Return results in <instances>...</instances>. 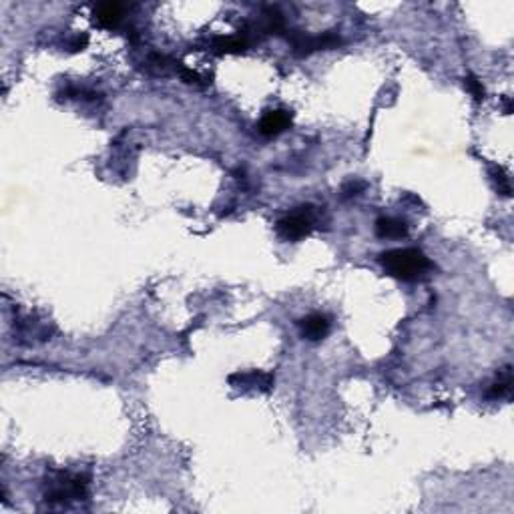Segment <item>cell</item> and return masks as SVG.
I'll return each instance as SVG.
<instances>
[{
    "label": "cell",
    "mask_w": 514,
    "mask_h": 514,
    "mask_svg": "<svg viewBox=\"0 0 514 514\" xmlns=\"http://www.w3.org/2000/svg\"><path fill=\"white\" fill-rule=\"evenodd\" d=\"M380 264L386 269V274L402 281H414L430 269V259L414 248L384 251L380 253Z\"/></svg>",
    "instance_id": "1"
},
{
    "label": "cell",
    "mask_w": 514,
    "mask_h": 514,
    "mask_svg": "<svg viewBox=\"0 0 514 514\" xmlns=\"http://www.w3.org/2000/svg\"><path fill=\"white\" fill-rule=\"evenodd\" d=\"M288 39L292 42L293 55L306 56L321 51V49H335L342 44V39L338 32H323V34H306L302 30H290Z\"/></svg>",
    "instance_id": "2"
},
{
    "label": "cell",
    "mask_w": 514,
    "mask_h": 514,
    "mask_svg": "<svg viewBox=\"0 0 514 514\" xmlns=\"http://www.w3.org/2000/svg\"><path fill=\"white\" fill-rule=\"evenodd\" d=\"M86 496V482L81 476H60L55 480L53 490L46 492V501L53 502H67V501H79Z\"/></svg>",
    "instance_id": "3"
},
{
    "label": "cell",
    "mask_w": 514,
    "mask_h": 514,
    "mask_svg": "<svg viewBox=\"0 0 514 514\" xmlns=\"http://www.w3.org/2000/svg\"><path fill=\"white\" fill-rule=\"evenodd\" d=\"M311 213L309 211H295L292 215L278 221V236L285 241H300L311 231Z\"/></svg>",
    "instance_id": "4"
},
{
    "label": "cell",
    "mask_w": 514,
    "mask_h": 514,
    "mask_svg": "<svg viewBox=\"0 0 514 514\" xmlns=\"http://www.w3.org/2000/svg\"><path fill=\"white\" fill-rule=\"evenodd\" d=\"M292 127V113L285 109H276V111H267L259 121V133L264 137H276L281 135L283 131H288Z\"/></svg>",
    "instance_id": "5"
},
{
    "label": "cell",
    "mask_w": 514,
    "mask_h": 514,
    "mask_svg": "<svg viewBox=\"0 0 514 514\" xmlns=\"http://www.w3.org/2000/svg\"><path fill=\"white\" fill-rule=\"evenodd\" d=\"M229 384L241 390H267L274 386V375L267 374V372H257V370H251V372H237V374L229 375Z\"/></svg>",
    "instance_id": "6"
},
{
    "label": "cell",
    "mask_w": 514,
    "mask_h": 514,
    "mask_svg": "<svg viewBox=\"0 0 514 514\" xmlns=\"http://www.w3.org/2000/svg\"><path fill=\"white\" fill-rule=\"evenodd\" d=\"M300 330H302L304 338L311 340V342H318V340H323L330 332V320L321 314H309V316L300 320Z\"/></svg>",
    "instance_id": "7"
},
{
    "label": "cell",
    "mask_w": 514,
    "mask_h": 514,
    "mask_svg": "<svg viewBox=\"0 0 514 514\" xmlns=\"http://www.w3.org/2000/svg\"><path fill=\"white\" fill-rule=\"evenodd\" d=\"M375 236L382 239H402L408 236V225L396 217H380L375 221Z\"/></svg>",
    "instance_id": "8"
},
{
    "label": "cell",
    "mask_w": 514,
    "mask_h": 514,
    "mask_svg": "<svg viewBox=\"0 0 514 514\" xmlns=\"http://www.w3.org/2000/svg\"><path fill=\"white\" fill-rule=\"evenodd\" d=\"M93 14H95V20L101 27L113 28L117 27L123 18V6L117 2H105V4H98Z\"/></svg>",
    "instance_id": "9"
},
{
    "label": "cell",
    "mask_w": 514,
    "mask_h": 514,
    "mask_svg": "<svg viewBox=\"0 0 514 514\" xmlns=\"http://www.w3.org/2000/svg\"><path fill=\"white\" fill-rule=\"evenodd\" d=\"M248 49V41L243 37H219L213 41V51L219 55H229V53H243Z\"/></svg>",
    "instance_id": "10"
},
{
    "label": "cell",
    "mask_w": 514,
    "mask_h": 514,
    "mask_svg": "<svg viewBox=\"0 0 514 514\" xmlns=\"http://www.w3.org/2000/svg\"><path fill=\"white\" fill-rule=\"evenodd\" d=\"M513 378H510V368H504V372L499 375V380L488 390V398H504L510 394Z\"/></svg>",
    "instance_id": "11"
},
{
    "label": "cell",
    "mask_w": 514,
    "mask_h": 514,
    "mask_svg": "<svg viewBox=\"0 0 514 514\" xmlns=\"http://www.w3.org/2000/svg\"><path fill=\"white\" fill-rule=\"evenodd\" d=\"M464 86L468 89V93L473 95L476 103H482L484 97H487V91H484V86H482V81H478L474 75H466V77H464Z\"/></svg>",
    "instance_id": "12"
},
{
    "label": "cell",
    "mask_w": 514,
    "mask_h": 514,
    "mask_svg": "<svg viewBox=\"0 0 514 514\" xmlns=\"http://www.w3.org/2000/svg\"><path fill=\"white\" fill-rule=\"evenodd\" d=\"M492 179H494V183H496L499 193H502L504 197H508V195H510V183H508V177H506L504 169L492 167Z\"/></svg>",
    "instance_id": "13"
},
{
    "label": "cell",
    "mask_w": 514,
    "mask_h": 514,
    "mask_svg": "<svg viewBox=\"0 0 514 514\" xmlns=\"http://www.w3.org/2000/svg\"><path fill=\"white\" fill-rule=\"evenodd\" d=\"M364 183L361 181H349L344 185V189H342V193L346 195V197H354V195H360L364 191Z\"/></svg>",
    "instance_id": "14"
},
{
    "label": "cell",
    "mask_w": 514,
    "mask_h": 514,
    "mask_svg": "<svg viewBox=\"0 0 514 514\" xmlns=\"http://www.w3.org/2000/svg\"><path fill=\"white\" fill-rule=\"evenodd\" d=\"M179 72H181V77H183V81H185V83H193V84L201 83V75H199V72H195V70H189V69H185V67H179Z\"/></svg>",
    "instance_id": "15"
}]
</instances>
